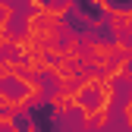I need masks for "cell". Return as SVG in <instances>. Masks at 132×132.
Segmentation results:
<instances>
[{"label":"cell","instance_id":"obj_2","mask_svg":"<svg viewBox=\"0 0 132 132\" xmlns=\"http://www.w3.org/2000/svg\"><path fill=\"white\" fill-rule=\"evenodd\" d=\"M91 3L101 10V13H110V10H113V0H91Z\"/></svg>","mask_w":132,"mask_h":132},{"label":"cell","instance_id":"obj_1","mask_svg":"<svg viewBox=\"0 0 132 132\" xmlns=\"http://www.w3.org/2000/svg\"><path fill=\"white\" fill-rule=\"evenodd\" d=\"M120 129L132 132V94H126L123 104H120Z\"/></svg>","mask_w":132,"mask_h":132}]
</instances>
